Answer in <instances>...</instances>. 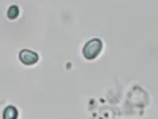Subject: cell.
Returning <instances> with one entry per match:
<instances>
[{
  "instance_id": "277c9868",
  "label": "cell",
  "mask_w": 158,
  "mask_h": 119,
  "mask_svg": "<svg viewBox=\"0 0 158 119\" xmlns=\"http://www.w3.org/2000/svg\"><path fill=\"white\" fill-rule=\"evenodd\" d=\"M6 16H8V19H16V18L19 16V7L11 5V7L8 8V11H6Z\"/></svg>"
},
{
  "instance_id": "3957f363",
  "label": "cell",
  "mask_w": 158,
  "mask_h": 119,
  "mask_svg": "<svg viewBox=\"0 0 158 119\" xmlns=\"http://www.w3.org/2000/svg\"><path fill=\"white\" fill-rule=\"evenodd\" d=\"M16 117H18L16 107H6L3 110V119H16Z\"/></svg>"
},
{
  "instance_id": "6da1fadb",
  "label": "cell",
  "mask_w": 158,
  "mask_h": 119,
  "mask_svg": "<svg viewBox=\"0 0 158 119\" xmlns=\"http://www.w3.org/2000/svg\"><path fill=\"white\" fill-rule=\"evenodd\" d=\"M103 48V43H101V40L100 38H92L90 42L85 43L84 49H82V54L85 59L92 60V59H95L98 54H100V51Z\"/></svg>"
},
{
  "instance_id": "7a4b0ae2",
  "label": "cell",
  "mask_w": 158,
  "mask_h": 119,
  "mask_svg": "<svg viewBox=\"0 0 158 119\" xmlns=\"http://www.w3.org/2000/svg\"><path fill=\"white\" fill-rule=\"evenodd\" d=\"M19 59L25 65H33V64L38 62V54L33 52V51H30V49H22L19 52Z\"/></svg>"
}]
</instances>
